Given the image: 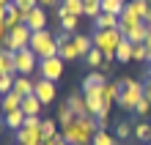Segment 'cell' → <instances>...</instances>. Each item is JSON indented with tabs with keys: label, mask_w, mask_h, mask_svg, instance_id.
Listing matches in <instances>:
<instances>
[{
	"label": "cell",
	"mask_w": 151,
	"mask_h": 145,
	"mask_svg": "<svg viewBox=\"0 0 151 145\" xmlns=\"http://www.w3.org/2000/svg\"><path fill=\"white\" fill-rule=\"evenodd\" d=\"M96 134V118L88 115V118H74L66 129H60V137L69 145H88Z\"/></svg>",
	"instance_id": "1"
},
{
	"label": "cell",
	"mask_w": 151,
	"mask_h": 145,
	"mask_svg": "<svg viewBox=\"0 0 151 145\" xmlns=\"http://www.w3.org/2000/svg\"><path fill=\"white\" fill-rule=\"evenodd\" d=\"M91 41H93V47L104 55V60H115V49H118V44L124 41V33L118 28H113V30H96Z\"/></svg>",
	"instance_id": "2"
},
{
	"label": "cell",
	"mask_w": 151,
	"mask_h": 145,
	"mask_svg": "<svg viewBox=\"0 0 151 145\" xmlns=\"http://www.w3.org/2000/svg\"><path fill=\"white\" fill-rule=\"evenodd\" d=\"M30 49L39 60H47V58H55L58 55V41H55V33L50 30H36L30 36Z\"/></svg>",
	"instance_id": "3"
},
{
	"label": "cell",
	"mask_w": 151,
	"mask_h": 145,
	"mask_svg": "<svg viewBox=\"0 0 151 145\" xmlns=\"http://www.w3.org/2000/svg\"><path fill=\"white\" fill-rule=\"evenodd\" d=\"M143 82H137V79H121V93H118V104L121 110H127V112H135V107L137 101L143 99Z\"/></svg>",
	"instance_id": "4"
},
{
	"label": "cell",
	"mask_w": 151,
	"mask_h": 145,
	"mask_svg": "<svg viewBox=\"0 0 151 145\" xmlns=\"http://www.w3.org/2000/svg\"><path fill=\"white\" fill-rule=\"evenodd\" d=\"M41 137V121L39 118H25V126L17 131V145H39Z\"/></svg>",
	"instance_id": "5"
},
{
	"label": "cell",
	"mask_w": 151,
	"mask_h": 145,
	"mask_svg": "<svg viewBox=\"0 0 151 145\" xmlns=\"http://www.w3.org/2000/svg\"><path fill=\"white\" fill-rule=\"evenodd\" d=\"M30 36H33V30L28 28V25H19V28L8 30V36H6V49H8V52L28 49V47H30Z\"/></svg>",
	"instance_id": "6"
},
{
	"label": "cell",
	"mask_w": 151,
	"mask_h": 145,
	"mask_svg": "<svg viewBox=\"0 0 151 145\" xmlns=\"http://www.w3.org/2000/svg\"><path fill=\"white\" fill-rule=\"evenodd\" d=\"M14 69H17V74L19 77H28L33 69H39V58L33 55V49H19V52H14Z\"/></svg>",
	"instance_id": "7"
},
{
	"label": "cell",
	"mask_w": 151,
	"mask_h": 145,
	"mask_svg": "<svg viewBox=\"0 0 151 145\" xmlns=\"http://www.w3.org/2000/svg\"><path fill=\"white\" fill-rule=\"evenodd\" d=\"M63 63H66V60H60L58 55H55V58H47V60H39V77L58 82L60 74H63Z\"/></svg>",
	"instance_id": "8"
},
{
	"label": "cell",
	"mask_w": 151,
	"mask_h": 145,
	"mask_svg": "<svg viewBox=\"0 0 151 145\" xmlns=\"http://www.w3.org/2000/svg\"><path fill=\"white\" fill-rule=\"evenodd\" d=\"M55 93H58V90H55V82H52V79H41V77L36 79L33 96H36L41 104H52V101H55Z\"/></svg>",
	"instance_id": "9"
},
{
	"label": "cell",
	"mask_w": 151,
	"mask_h": 145,
	"mask_svg": "<svg viewBox=\"0 0 151 145\" xmlns=\"http://www.w3.org/2000/svg\"><path fill=\"white\" fill-rule=\"evenodd\" d=\"M137 25H143V19H140V16H137V14L132 11L129 6H127V8H124V11L118 14V30L124 33V39H127V36H129L132 30H135Z\"/></svg>",
	"instance_id": "10"
},
{
	"label": "cell",
	"mask_w": 151,
	"mask_h": 145,
	"mask_svg": "<svg viewBox=\"0 0 151 145\" xmlns=\"http://www.w3.org/2000/svg\"><path fill=\"white\" fill-rule=\"evenodd\" d=\"M25 25L36 33V30H47V11H44L41 6H36L33 11H28L25 14Z\"/></svg>",
	"instance_id": "11"
},
{
	"label": "cell",
	"mask_w": 151,
	"mask_h": 145,
	"mask_svg": "<svg viewBox=\"0 0 151 145\" xmlns=\"http://www.w3.org/2000/svg\"><path fill=\"white\" fill-rule=\"evenodd\" d=\"M66 104H69V110L74 112V118H88L91 112H88V104H85V96H80V93H72L66 99Z\"/></svg>",
	"instance_id": "12"
},
{
	"label": "cell",
	"mask_w": 151,
	"mask_h": 145,
	"mask_svg": "<svg viewBox=\"0 0 151 145\" xmlns=\"http://www.w3.org/2000/svg\"><path fill=\"white\" fill-rule=\"evenodd\" d=\"M25 118H28V115H25L22 110H11V112H6V115H3V123H6L11 131H19L22 126H25Z\"/></svg>",
	"instance_id": "13"
},
{
	"label": "cell",
	"mask_w": 151,
	"mask_h": 145,
	"mask_svg": "<svg viewBox=\"0 0 151 145\" xmlns=\"http://www.w3.org/2000/svg\"><path fill=\"white\" fill-rule=\"evenodd\" d=\"M19 25H25V14H22L14 3H8V11H6V28L14 30V28H19Z\"/></svg>",
	"instance_id": "14"
},
{
	"label": "cell",
	"mask_w": 151,
	"mask_h": 145,
	"mask_svg": "<svg viewBox=\"0 0 151 145\" xmlns=\"http://www.w3.org/2000/svg\"><path fill=\"white\" fill-rule=\"evenodd\" d=\"M41 107H44V104L39 101L36 96H25V99H22V107H19V110H22L25 115H28V118H39Z\"/></svg>",
	"instance_id": "15"
},
{
	"label": "cell",
	"mask_w": 151,
	"mask_h": 145,
	"mask_svg": "<svg viewBox=\"0 0 151 145\" xmlns=\"http://www.w3.org/2000/svg\"><path fill=\"white\" fill-rule=\"evenodd\" d=\"M19 107H22V96H17L14 90L6 93V96H0V110H3V115L11 112V110H19Z\"/></svg>",
	"instance_id": "16"
},
{
	"label": "cell",
	"mask_w": 151,
	"mask_h": 145,
	"mask_svg": "<svg viewBox=\"0 0 151 145\" xmlns=\"http://www.w3.org/2000/svg\"><path fill=\"white\" fill-rule=\"evenodd\" d=\"M58 14H72V16H83V0H60Z\"/></svg>",
	"instance_id": "17"
},
{
	"label": "cell",
	"mask_w": 151,
	"mask_h": 145,
	"mask_svg": "<svg viewBox=\"0 0 151 145\" xmlns=\"http://www.w3.org/2000/svg\"><path fill=\"white\" fill-rule=\"evenodd\" d=\"M93 25H96V30H113V28H118V16L102 11V14L93 19Z\"/></svg>",
	"instance_id": "18"
},
{
	"label": "cell",
	"mask_w": 151,
	"mask_h": 145,
	"mask_svg": "<svg viewBox=\"0 0 151 145\" xmlns=\"http://www.w3.org/2000/svg\"><path fill=\"white\" fill-rule=\"evenodd\" d=\"M33 85H36V82H30V79L28 77H19V74H17V79H14V93L17 96H33Z\"/></svg>",
	"instance_id": "19"
},
{
	"label": "cell",
	"mask_w": 151,
	"mask_h": 145,
	"mask_svg": "<svg viewBox=\"0 0 151 145\" xmlns=\"http://www.w3.org/2000/svg\"><path fill=\"white\" fill-rule=\"evenodd\" d=\"M58 58H60V60H77V58H80V52H77V44H74V36H72V41L60 44V49H58Z\"/></svg>",
	"instance_id": "20"
},
{
	"label": "cell",
	"mask_w": 151,
	"mask_h": 145,
	"mask_svg": "<svg viewBox=\"0 0 151 145\" xmlns=\"http://www.w3.org/2000/svg\"><path fill=\"white\" fill-rule=\"evenodd\" d=\"M132 49H135V44H132L129 39H124L118 44V49H115V60H118V63H129L132 60Z\"/></svg>",
	"instance_id": "21"
},
{
	"label": "cell",
	"mask_w": 151,
	"mask_h": 145,
	"mask_svg": "<svg viewBox=\"0 0 151 145\" xmlns=\"http://www.w3.org/2000/svg\"><path fill=\"white\" fill-rule=\"evenodd\" d=\"M99 14H102V0H83V16L96 19Z\"/></svg>",
	"instance_id": "22"
},
{
	"label": "cell",
	"mask_w": 151,
	"mask_h": 145,
	"mask_svg": "<svg viewBox=\"0 0 151 145\" xmlns=\"http://www.w3.org/2000/svg\"><path fill=\"white\" fill-rule=\"evenodd\" d=\"M58 19H60V30L63 33H74L80 28V16H72V14H58Z\"/></svg>",
	"instance_id": "23"
},
{
	"label": "cell",
	"mask_w": 151,
	"mask_h": 145,
	"mask_svg": "<svg viewBox=\"0 0 151 145\" xmlns=\"http://www.w3.org/2000/svg\"><path fill=\"white\" fill-rule=\"evenodd\" d=\"M107 79H104V74H99V71H91L85 79H83V90H91V88H102Z\"/></svg>",
	"instance_id": "24"
},
{
	"label": "cell",
	"mask_w": 151,
	"mask_h": 145,
	"mask_svg": "<svg viewBox=\"0 0 151 145\" xmlns=\"http://www.w3.org/2000/svg\"><path fill=\"white\" fill-rule=\"evenodd\" d=\"M118 93H121V82H104V101L110 107L118 101Z\"/></svg>",
	"instance_id": "25"
},
{
	"label": "cell",
	"mask_w": 151,
	"mask_h": 145,
	"mask_svg": "<svg viewBox=\"0 0 151 145\" xmlns=\"http://www.w3.org/2000/svg\"><path fill=\"white\" fill-rule=\"evenodd\" d=\"M148 33H151V28H148L146 22H143V25H137V28L132 30V33L127 36V39H129L132 44H146V36H148Z\"/></svg>",
	"instance_id": "26"
},
{
	"label": "cell",
	"mask_w": 151,
	"mask_h": 145,
	"mask_svg": "<svg viewBox=\"0 0 151 145\" xmlns=\"http://www.w3.org/2000/svg\"><path fill=\"white\" fill-rule=\"evenodd\" d=\"M0 71L17 74V69H14V52H8V49H0Z\"/></svg>",
	"instance_id": "27"
},
{
	"label": "cell",
	"mask_w": 151,
	"mask_h": 145,
	"mask_svg": "<svg viewBox=\"0 0 151 145\" xmlns=\"http://www.w3.org/2000/svg\"><path fill=\"white\" fill-rule=\"evenodd\" d=\"M124 8H127L124 0H102V11H104V14H115V16H118Z\"/></svg>",
	"instance_id": "28"
},
{
	"label": "cell",
	"mask_w": 151,
	"mask_h": 145,
	"mask_svg": "<svg viewBox=\"0 0 151 145\" xmlns=\"http://www.w3.org/2000/svg\"><path fill=\"white\" fill-rule=\"evenodd\" d=\"M132 134H135V137L143 142V145H146V142H151V126H148L146 121H143V123H137L135 129H132Z\"/></svg>",
	"instance_id": "29"
},
{
	"label": "cell",
	"mask_w": 151,
	"mask_h": 145,
	"mask_svg": "<svg viewBox=\"0 0 151 145\" xmlns=\"http://www.w3.org/2000/svg\"><path fill=\"white\" fill-rule=\"evenodd\" d=\"M14 74H8V71H0V96H6V93H11L14 90Z\"/></svg>",
	"instance_id": "30"
},
{
	"label": "cell",
	"mask_w": 151,
	"mask_h": 145,
	"mask_svg": "<svg viewBox=\"0 0 151 145\" xmlns=\"http://www.w3.org/2000/svg\"><path fill=\"white\" fill-rule=\"evenodd\" d=\"M74 44H77V52H80V58H85L88 52L93 49V41L88 39V36H74Z\"/></svg>",
	"instance_id": "31"
},
{
	"label": "cell",
	"mask_w": 151,
	"mask_h": 145,
	"mask_svg": "<svg viewBox=\"0 0 151 145\" xmlns=\"http://www.w3.org/2000/svg\"><path fill=\"white\" fill-rule=\"evenodd\" d=\"M41 137H44V140H52V137H58V123L52 121V118L41 121Z\"/></svg>",
	"instance_id": "32"
},
{
	"label": "cell",
	"mask_w": 151,
	"mask_h": 145,
	"mask_svg": "<svg viewBox=\"0 0 151 145\" xmlns=\"http://www.w3.org/2000/svg\"><path fill=\"white\" fill-rule=\"evenodd\" d=\"M74 121V112L69 110V104H63V107H58V123H60V129H66L69 123Z\"/></svg>",
	"instance_id": "33"
},
{
	"label": "cell",
	"mask_w": 151,
	"mask_h": 145,
	"mask_svg": "<svg viewBox=\"0 0 151 145\" xmlns=\"http://www.w3.org/2000/svg\"><path fill=\"white\" fill-rule=\"evenodd\" d=\"M129 8H132V11H135L137 16H140V19H146V11H148V0H129V3H127Z\"/></svg>",
	"instance_id": "34"
},
{
	"label": "cell",
	"mask_w": 151,
	"mask_h": 145,
	"mask_svg": "<svg viewBox=\"0 0 151 145\" xmlns=\"http://www.w3.org/2000/svg\"><path fill=\"white\" fill-rule=\"evenodd\" d=\"M91 145H115V140H113V134H107V131H96Z\"/></svg>",
	"instance_id": "35"
},
{
	"label": "cell",
	"mask_w": 151,
	"mask_h": 145,
	"mask_svg": "<svg viewBox=\"0 0 151 145\" xmlns=\"http://www.w3.org/2000/svg\"><path fill=\"white\" fill-rule=\"evenodd\" d=\"M102 58H104V55H102V52L93 47V49L85 55V63H88V66H104V60H102Z\"/></svg>",
	"instance_id": "36"
},
{
	"label": "cell",
	"mask_w": 151,
	"mask_h": 145,
	"mask_svg": "<svg viewBox=\"0 0 151 145\" xmlns=\"http://www.w3.org/2000/svg\"><path fill=\"white\" fill-rule=\"evenodd\" d=\"M132 60H137V63H146V60H148L146 44H135V49H132Z\"/></svg>",
	"instance_id": "37"
},
{
	"label": "cell",
	"mask_w": 151,
	"mask_h": 145,
	"mask_svg": "<svg viewBox=\"0 0 151 145\" xmlns=\"http://www.w3.org/2000/svg\"><path fill=\"white\" fill-rule=\"evenodd\" d=\"M11 3H14L17 8H19L22 14H28V11H33V8L39 6V0H11Z\"/></svg>",
	"instance_id": "38"
},
{
	"label": "cell",
	"mask_w": 151,
	"mask_h": 145,
	"mask_svg": "<svg viewBox=\"0 0 151 145\" xmlns=\"http://www.w3.org/2000/svg\"><path fill=\"white\" fill-rule=\"evenodd\" d=\"M115 134H118V137H121V140H127V137H129V134H132V126H129L127 121H121L118 126H115Z\"/></svg>",
	"instance_id": "39"
},
{
	"label": "cell",
	"mask_w": 151,
	"mask_h": 145,
	"mask_svg": "<svg viewBox=\"0 0 151 145\" xmlns=\"http://www.w3.org/2000/svg\"><path fill=\"white\" fill-rule=\"evenodd\" d=\"M135 112H137V115H148V112H151V101H148L146 96H143V99H140V101H137Z\"/></svg>",
	"instance_id": "40"
},
{
	"label": "cell",
	"mask_w": 151,
	"mask_h": 145,
	"mask_svg": "<svg viewBox=\"0 0 151 145\" xmlns=\"http://www.w3.org/2000/svg\"><path fill=\"white\" fill-rule=\"evenodd\" d=\"M6 36H8V28L6 22H0V49H6Z\"/></svg>",
	"instance_id": "41"
},
{
	"label": "cell",
	"mask_w": 151,
	"mask_h": 145,
	"mask_svg": "<svg viewBox=\"0 0 151 145\" xmlns=\"http://www.w3.org/2000/svg\"><path fill=\"white\" fill-rule=\"evenodd\" d=\"M96 131H107V118H96Z\"/></svg>",
	"instance_id": "42"
},
{
	"label": "cell",
	"mask_w": 151,
	"mask_h": 145,
	"mask_svg": "<svg viewBox=\"0 0 151 145\" xmlns=\"http://www.w3.org/2000/svg\"><path fill=\"white\" fill-rule=\"evenodd\" d=\"M39 6L41 8H52V6H58V0H39Z\"/></svg>",
	"instance_id": "43"
},
{
	"label": "cell",
	"mask_w": 151,
	"mask_h": 145,
	"mask_svg": "<svg viewBox=\"0 0 151 145\" xmlns=\"http://www.w3.org/2000/svg\"><path fill=\"white\" fill-rule=\"evenodd\" d=\"M146 25H148V28H151V8H148V11H146V19H143Z\"/></svg>",
	"instance_id": "44"
},
{
	"label": "cell",
	"mask_w": 151,
	"mask_h": 145,
	"mask_svg": "<svg viewBox=\"0 0 151 145\" xmlns=\"http://www.w3.org/2000/svg\"><path fill=\"white\" fill-rule=\"evenodd\" d=\"M146 82H148V85H151V69H148V77H146Z\"/></svg>",
	"instance_id": "45"
},
{
	"label": "cell",
	"mask_w": 151,
	"mask_h": 145,
	"mask_svg": "<svg viewBox=\"0 0 151 145\" xmlns=\"http://www.w3.org/2000/svg\"><path fill=\"white\" fill-rule=\"evenodd\" d=\"M8 3H11V0H0V6H8Z\"/></svg>",
	"instance_id": "46"
},
{
	"label": "cell",
	"mask_w": 151,
	"mask_h": 145,
	"mask_svg": "<svg viewBox=\"0 0 151 145\" xmlns=\"http://www.w3.org/2000/svg\"><path fill=\"white\" fill-rule=\"evenodd\" d=\"M58 145H69V142H63V137H60V140H58Z\"/></svg>",
	"instance_id": "47"
},
{
	"label": "cell",
	"mask_w": 151,
	"mask_h": 145,
	"mask_svg": "<svg viewBox=\"0 0 151 145\" xmlns=\"http://www.w3.org/2000/svg\"><path fill=\"white\" fill-rule=\"evenodd\" d=\"M148 6H151V0H148Z\"/></svg>",
	"instance_id": "48"
},
{
	"label": "cell",
	"mask_w": 151,
	"mask_h": 145,
	"mask_svg": "<svg viewBox=\"0 0 151 145\" xmlns=\"http://www.w3.org/2000/svg\"><path fill=\"white\" fill-rule=\"evenodd\" d=\"M146 145H151V142H146Z\"/></svg>",
	"instance_id": "49"
}]
</instances>
